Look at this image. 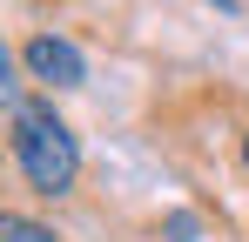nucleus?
<instances>
[{
	"label": "nucleus",
	"instance_id": "5",
	"mask_svg": "<svg viewBox=\"0 0 249 242\" xmlns=\"http://www.w3.org/2000/svg\"><path fill=\"white\" fill-rule=\"evenodd\" d=\"M243 155H249V148H243Z\"/></svg>",
	"mask_w": 249,
	"mask_h": 242
},
{
	"label": "nucleus",
	"instance_id": "3",
	"mask_svg": "<svg viewBox=\"0 0 249 242\" xmlns=\"http://www.w3.org/2000/svg\"><path fill=\"white\" fill-rule=\"evenodd\" d=\"M0 242H54L41 222H27V215H0Z\"/></svg>",
	"mask_w": 249,
	"mask_h": 242
},
{
	"label": "nucleus",
	"instance_id": "4",
	"mask_svg": "<svg viewBox=\"0 0 249 242\" xmlns=\"http://www.w3.org/2000/svg\"><path fill=\"white\" fill-rule=\"evenodd\" d=\"M215 7H229V0H215Z\"/></svg>",
	"mask_w": 249,
	"mask_h": 242
},
{
	"label": "nucleus",
	"instance_id": "1",
	"mask_svg": "<svg viewBox=\"0 0 249 242\" xmlns=\"http://www.w3.org/2000/svg\"><path fill=\"white\" fill-rule=\"evenodd\" d=\"M14 161H20V175H27L41 195H68V189H74V175H81V148H74L68 121L54 115L47 101L14 94Z\"/></svg>",
	"mask_w": 249,
	"mask_h": 242
},
{
	"label": "nucleus",
	"instance_id": "2",
	"mask_svg": "<svg viewBox=\"0 0 249 242\" xmlns=\"http://www.w3.org/2000/svg\"><path fill=\"white\" fill-rule=\"evenodd\" d=\"M20 68H27L34 81H47V87H81V81H88L81 47L61 40V34H34L27 47H20Z\"/></svg>",
	"mask_w": 249,
	"mask_h": 242
}]
</instances>
